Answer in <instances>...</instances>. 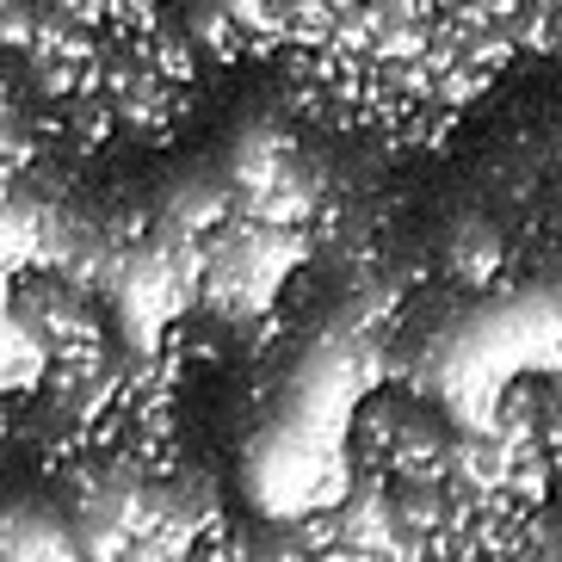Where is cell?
<instances>
[{
  "instance_id": "6da1fadb",
  "label": "cell",
  "mask_w": 562,
  "mask_h": 562,
  "mask_svg": "<svg viewBox=\"0 0 562 562\" xmlns=\"http://www.w3.org/2000/svg\"><path fill=\"white\" fill-rule=\"evenodd\" d=\"M235 216V199L229 186L216 180V173H199V180H180L167 186L161 204H155V229H173V235H199V241H211L223 223Z\"/></svg>"
},
{
  "instance_id": "7a4b0ae2",
  "label": "cell",
  "mask_w": 562,
  "mask_h": 562,
  "mask_svg": "<svg viewBox=\"0 0 562 562\" xmlns=\"http://www.w3.org/2000/svg\"><path fill=\"white\" fill-rule=\"evenodd\" d=\"M446 446H451L446 420H432V414L414 408L408 420H402V432L390 439L383 476L390 482H446Z\"/></svg>"
},
{
  "instance_id": "3957f363",
  "label": "cell",
  "mask_w": 562,
  "mask_h": 562,
  "mask_svg": "<svg viewBox=\"0 0 562 562\" xmlns=\"http://www.w3.org/2000/svg\"><path fill=\"white\" fill-rule=\"evenodd\" d=\"M408 414H414V402L396 396V390H378V396L359 402V414H352V458H359V470H383L390 439L402 432Z\"/></svg>"
},
{
  "instance_id": "277c9868",
  "label": "cell",
  "mask_w": 562,
  "mask_h": 562,
  "mask_svg": "<svg viewBox=\"0 0 562 562\" xmlns=\"http://www.w3.org/2000/svg\"><path fill=\"white\" fill-rule=\"evenodd\" d=\"M180 32H186V44H192L199 63H235V56H248V32H241L216 0H186Z\"/></svg>"
},
{
  "instance_id": "5b68a950",
  "label": "cell",
  "mask_w": 562,
  "mask_h": 562,
  "mask_svg": "<svg viewBox=\"0 0 562 562\" xmlns=\"http://www.w3.org/2000/svg\"><path fill=\"white\" fill-rule=\"evenodd\" d=\"M501 235L482 223V216H463V223H451L446 229V272L458 284H488L501 266Z\"/></svg>"
},
{
  "instance_id": "8992f818",
  "label": "cell",
  "mask_w": 562,
  "mask_h": 562,
  "mask_svg": "<svg viewBox=\"0 0 562 562\" xmlns=\"http://www.w3.org/2000/svg\"><path fill=\"white\" fill-rule=\"evenodd\" d=\"M37 32V0H0V50L25 56Z\"/></svg>"
},
{
  "instance_id": "52a82bcc",
  "label": "cell",
  "mask_w": 562,
  "mask_h": 562,
  "mask_svg": "<svg viewBox=\"0 0 562 562\" xmlns=\"http://www.w3.org/2000/svg\"><path fill=\"white\" fill-rule=\"evenodd\" d=\"M544 56H557V63H562V0L550 7V37H544Z\"/></svg>"
},
{
  "instance_id": "ba28073f",
  "label": "cell",
  "mask_w": 562,
  "mask_h": 562,
  "mask_svg": "<svg viewBox=\"0 0 562 562\" xmlns=\"http://www.w3.org/2000/svg\"><path fill=\"white\" fill-rule=\"evenodd\" d=\"M310 7H315V13H328V19H334V13H347L352 0H310Z\"/></svg>"
}]
</instances>
